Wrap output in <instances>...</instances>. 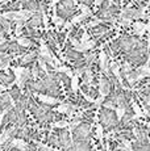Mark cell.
<instances>
[{
	"mask_svg": "<svg viewBox=\"0 0 150 151\" xmlns=\"http://www.w3.org/2000/svg\"><path fill=\"white\" fill-rule=\"evenodd\" d=\"M100 122H102L103 127L108 130H112L113 127H116L119 125V118L117 116L112 112V109L103 108L100 110Z\"/></svg>",
	"mask_w": 150,
	"mask_h": 151,
	"instance_id": "obj_1",
	"label": "cell"
},
{
	"mask_svg": "<svg viewBox=\"0 0 150 151\" xmlns=\"http://www.w3.org/2000/svg\"><path fill=\"white\" fill-rule=\"evenodd\" d=\"M90 133H91V124H86V122L79 124L73 130L74 141H84V139H88Z\"/></svg>",
	"mask_w": 150,
	"mask_h": 151,
	"instance_id": "obj_2",
	"label": "cell"
},
{
	"mask_svg": "<svg viewBox=\"0 0 150 151\" xmlns=\"http://www.w3.org/2000/svg\"><path fill=\"white\" fill-rule=\"evenodd\" d=\"M99 84H100V95H103V96H107V95L111 92V89L113 88V86H112V83L109 82V79L105 76H102L100 78V82H99Z\"/></svg>",
	"mask_w": 150,
	"mask_h": 151,
	"instance_id": "obj_3",
	"label": "cell"
},
{
	"mask_svg": "<svg viewBox=\"0 0 150 151\" xmlns=\"http://www.w3.org/2000/svg\"><path fill=\"white\" fill-rule=\"evenodd\" d=\"M37 100H38L40 103L48 105V106H54V105H57V104L59 103V100L57 97H53V96L46 95V93L45 95H38V96H37Z\"/></svg>",
	"mask_w": 150,
	"mask_h": 151,
	"instance_id": "obj_4",
	"label": "cell"
},
{
	"mask_svg": "<svg viewBox=\"0 0 150 151\" xmlns=\"http://www.w3.org/2000/svg\"><path fill=\"white\" fill-rule=\"evenodd\" d=\"M80 91L83 92V95H84V96H88L91 99H96L97 96H99V92H97L96 88H94L91 84H82Z\"/></svg>",
	"mask_w": 150,
	"mask_h": 151,
	"instance_id": "obj_5",
	"label": "cell"
},
{
	"mask_svg": "<svg viewBox=\"0 0 150 151\" xmlns=\"http://www.w3.org/2000/svg\"><path fill=\"white\" fill-rule=\"evenodd\" d=\"M132 27H133V33L138 34V36H142L145 33V30H150V24H144V22L140 21L132 22Z\"/></svg>",
	"mask_w": 150,
	"mask_h": 151,
	"instance_id": "obj_6",
	"label": "cell"
},
{
	"mask_svg": "<svg viewBox=\"0 0 150 151\" xmlns=\"http://www.w3.org/2000/svg\"><path fill=\"white\" fill-rule=\"evenodd\" d=\"M99 66H100V70L103 71V74L108 72V58H107V54L105 51H100L99 54Z\"/></svg>",
	"mask_w": 150,
	"mask_h": 151,
	"instance_id": "obj_7",
	"label": "cell"
},
{
	"mask_svg": "<svg viewBox=\"0 0 150 151\" xmlns=\"http://www.w3.org/2000/svg\"><path fill=\"white\" fill-rule=\"evenodd\" d=\"M37 55H38V53H36V51H32V53H29V54H25L24 58L21 59V62H20V63H21L22 66L30 65L34 59H37Z\"/></svg>",
	"mask_w": 150,
	"mask_h": 151,
	"instance_id": "obj_8",
	"label": "cell"
},
{
	"mask_svg": "<svg viewBox=\"0 0 150 151\" xmlns=\"http://www.w3.org/2000/svg\"><path fill=\"white\" fill-rule=\"evenodd\" d=\"M92 79H94V72H92L91 67H88L87 70L84 71V74L82 75V80H83V84H91Z\"/></svg>",
	"mask_w": 150,
	"mask_h": 151,
	"instance_id": "obj_9",
	"label": "cell"
},
{
	"mask_svg": "<svg viewBox=\"0 0 150 151\" xmlns=\"http://www.w3.org/2000/svg\"><path fill=\"white\" fill-rule=\"evenodd\" d=\"M0 83L4 86H11L13 83V76L9 74H0Z\"/></svg>",
	"mask_w": 150,
	"mask_h": 151,
	"instance_id": "obj_10",
	"label": "cell"
},
{
	"mask_svg": "<svg viewBox=\"0 0 150 151\" xmlns=\"http://www.w3.org/2000/svg\"><path fill=\"white\" fill-rule=\"evenodd\" d=\"M54 71H57V72H62V74H66V75H69V76H73V74H74V71L71 70L70 67H65V66H57L56 70Z\"/></svg>",
	"mask_w": 150,
	"mask_h": 151,
	"instance_id": "obj_11",
	"label": "cell"
},
{
	"mask_svg": "<svg viewBox=\"0 0 150 151\" xmlns=\"http://www.w3.org/2000/svg\"><path fill=\"white\" fill-rule=\"evenodd\" d=\"M20 91H21V89H20L17 86L13 87V88L9 91V95H11V97H12L13 101H17L20 97H21V92H20Z\"/></svg>",
	"mask_w": 150,
	"mask_h": 151,
	"instance_id": "obj_12",
	"label": "cell"
},
{
	"mask_svg": "<svg viewBox=\"0 0 150 151\" xmlns=\"http://www.w3.org/2000/svg\"><path fill=\"white\" fill-rule=\"evenodd\" d=\"M138 74H140L141 78H146V76H150V67L148 65L146 66H140V67L137 68Z\"/></svg>",
	"mask_w": 150,
	"mask_h": 151,
	"instance_id": "obj_13",
	"label": "cell"
},
{
	"mask_svg": "<svg viewBox=\"0 0 150 151\" xmlns=\"http://www.w3.org/2000/svg\"><path fill=\"white\" fill-rule=\"evenodd\" d=\"M83 58H84V60L87 62L88 67H91V65L95 62V60H96V54H95V53H87V51H86L84 57H83Z\"/></svg>",
	"mask_w": 150,
	"mask_h": 151,
	"instance_id": "obj_14",
	"label": "cell"
},
{
	"mask_svg": "<svg viewBox=\"0 0 150 151\" xmlns=\"http://www.w3.org/2000/svg\"><path fill=\"white\" fill-rule=\"evenodd\" d=\"M16 41L22 47H29V46H32V41L29 38H27V37H19V38H16Z\"/></svg>",
	"mask_w": 150,
	"mask_h": 151,
	"instance_id": "obj_15",
	"label": "cell"
},
{
	"mask_svg": "<svg viewBox=\"0 0 150 151\" xmlns=\"http://www.w3.org/2000/svg\"><path fill=\"white\" fill-rule=\"evenodd\" d=\"M0 24L3 25V29H4L5 33H11V22H9V20L4 19V17H0Z\"/></svg>",
	"mask_w": 150,
	"mask_h": 151,
	"instance_id": "obj_16",
	"label": "cell"
},
{
	"mask_svg": "<svg viewBox=\"0 0 150 151\" xmlns=\"http://www.w3.org/2000/svg\"><path fill=\"white\" fill-rule=\"evenodd\" d=\"M78 88H79V76L74 75V76H71V89L74 92H76Z\"/></svg>",
	"mask_w": 150,
	"mask_h": 151,
	"instance_id": "obj_17",
	"label": "cell"
},
{
	"mask_svg": "<svg viewBox=\"0 0 150 151\" xmlns=\"http://www.w3.org/2000/svg\"><path fill=\"white\" fill-rule=\"evenodd\" d=\"M86 19H87V16H86L84 13H80V14H78V16H74L73 20H71V22L75 25V24H79V22H83Z\"/></svg>",
	"mask_w": 150,
	"mask_h": 151,
	"instance_id": "obj_18",
	"label": "cell"
},
{
	"mask_svg": "<svg viewBox=\"0 0 150 151\" xmlns=\"http://www.w3.org/2000/svg\"><path fill=\"white\" fill-rule=\"evenodd\" d=\"M53 126L56 127V129H65V127L69 126V122L67 121H65V120H58V121H56V122L53 124Z\"/></svg>",
	"mask_w": 150,
	"mask_h": 151,
	"instance_id": "obj_19",
	"label": "cell"
},
{
	"mask_svg": "<svg viewBox=\"0 0 150 151\" xmlns=\"http://www.w3.org/2000/svg\"><path fill=\"white\" fill-rule=\"evenodd\" d=\"M132 109H133V112H134L138 116V117H144V116H145V113H144V110L141 109L140 106H138L136 103H132Z\"/></svg>",
	"mask_w": 150,
	"mask_h": 151,
	"instance_id": "obj_20",
	"label": "cell"
},
{
	"mask_svg": "<svg viewBox=\"0 0 150 151\" xmlns=\"http://www.w3.org/2000/svg\"><path fill=\"white\" fill-rule=\"evenodd\" d=\"M79 8H80V12L84 13L87 17H91V16H92V11H91V8H90V7H87L86 4H80V7H79Z\"/></svg>",
	"mask_w": 150,
	"mask_h": 151,
	"instance_id": "obj_21",
	"label": "cell"
},
{
	"mask_svg": "<svg viewBox=\"0 0 150 151\" xmlns=\"http://www.w3.org/2000/svg\"><path fill=\"white\" fill-rule=\"evenodd\" d=\"M83 46H84L86 51L94 50L95 46H96V42H95V40H90V41H87V42H83Z\"/></svg>",
	"mask_w": 150,
	"mask_h": 151,
	"instance_id": "obj_22",
	"label": "cell"
},
{
	"mask_svg": "<svg viewBox=\"0 0 150 151\" xmlns=\"http://www.w3.org/2000/svg\"><path fill=\"white\" fill-rule=\"evenodd\" d=\"M53 22L56 24L57 28H61V27H63V25H65V20H63L62 17H58L57 14H54V16H53Z\"/></svg>",
	"mask_w": 150,
	"mask_h": 151,
	"instance_id": "obj_23",
	"label": "cell"
},
{
	"mask_svg": "<svg viewBox=\"0 0 150 151\" xmlns=\"http://www.w3.org/2000/svg\"><path fill=\"white\" fill-rule=\"evenodd\" d=\"M107 20L105 19H96V20H92V21H90L87 24V27L88 28H95V27H97L99 24H102V22H105Z\"/></svg>",
	"mask_w": 150,
	"mask_h": 151,
	"instance_id": "obj_24",
	"label": "cell"
},
{
	"mask_svg": "<svg viewBox=\"0 0 150 151\" xmlns=\"http://www.w3.org/2000/svg\"><path fill=\"white\" fill-rule=\"evenodd\" d=\"M12 71H13V74H15L16 78H20L25 71H27V68H24V67H13Z\"/></svg>",
	"mask_w": 150,
	"mask_h": 151,
	"instance_id": "obj_25",
	"label": "cell"
},
{
	"mask_svg": "<svg viewBox=\"0 0 150 151\" xmlns=\"http://www.w3.org/2000/svg\"><path fill=\"white\" fill-rule=\"evenodd\" d=\"M104 137V129H103V125H97L96 126V138L103 139Z\"/></svg>",
	"mask_w": 150,
	"mask_h": 151,
	"instance_id": "obj_26",
	"label": "cell"
},
{
	"mask_svg": "<svg viewBox=\"0 0 150 151\" xmlns=\"http://www.w3.org/2000/svg\"><path fill=\"white\" fill-rule=\"evenodd\" d=\"M125 110L126 109H124V108H116V116H117V118H119V120L121 121V118L124 117V114H125Z\"/></svg>",
	"mask_w": 150,
	"mask_h": 151,
	"instance_id": "obj_27",
	"label": "cell"
},
{
	"mask_svg": "<svg viewBox=\"0 0 150 151\" xmlns=\"http://www.w3.org/2000/svg\"><path fill=\"white\" fill-rule=\"evenodd\" d=\"M37 146H38V149L41 151H53L50 146H48V145H44V143H40V142H37Z\"/></svg>",
	"mask_w": 150,
	"mask_h": 151,
	"instance_id": "obj_28",
	"label": "cell"
},
{
	"mask_svg": "<svg viewBox=\"0 0 150 151\" xmlns=\"http://www.w3.org/2000/svg\"><path fill=\"white\" fill-rule=\"evenodd\" d=\"M90 40H91V36L87 33V32H84V33L82 34V37H80V42H82V43H83V42L90 41Z\"/></svg>",
	"mask_w": 150,
	"mask_h": 151,
	"instance_id": "obj_29",
	"label": "cell"
},
{
	"mask_svg": "<svg viewBox=\"0 0 150 151\" xmlns=\"http://www.w3.org/2000/svg\"><path fill=\"white\" fill-rule=\"evenodd\" d=\"M42 22H44L45 28L48 29V28H49V20H48V16H46L45 13H42Z\"/></svg>",
	"mask_w": 150,
	"mask_h": 151,
	"instance_id": "obj_30",
	"label": "cell"
},
{
	"mask_svg": "<svg viewBox=\"0 0 150 151\" xmlns=\"http://www.w3.org/2000/svg\"><path fill=\"white\" fill-rule=\"evenodd\" d=\"M8 109H9V108H8ZM8 109H5V110H3V112H0V126H1L3 122H4V116H5V113H7Z\"/></svg>",
	"mask_w": 150,
	"mask_h": 151,
	"instance_id": "obj_31",
	"label": "cell"
},
{
	"mask_svg": "<svg viewBox=\"0 0 150 151\" xmlns=\"http://www.w3.org/2000/svg\"><path fill=\"white\" fill-rule=\"evenodd\" d=\"M73 22H70V21H69V22H65V25H63V27H65L66 29H67V30H71V29H73Z\"/></svg>",
	"mask_w": 150,
	"mask_h": 151,
	"instance_id": "obj_32",
	"label": "cell"
},
{
	"mask_svg": "<svg viewBox=\"0 0 150 151\" xmlns=\"http://www.w3.org/2000/svg\"><path fill=\"white\" fill-rule=\"evenodd\" d=\"M5 91H7V86L0 83V93H3V92H5Z\"/></svg>",
	"mask_w": 150,
	"mask_h": 151,
	"instance_id": "obj_33",
	"label": "cell"
},
{
	"mask_svg": "<svg viewBox=\"0 0 150 151\" xmlns=\"http://www.w3.org/2000/svg\"><path fill=\"white\" fill-rule=\"evenodd\" d=\"M62 151H74V149H73V145H71V146H69V147H63Z\"/></svg>",
	"mask_w": 150,
	"mask_h": 151,
	"instance_id": "obj_34",
	"label": "cell"
},
{
	"mask_svg": "<svg viewBox=\"0 0 150 151\" xmlns=\"http://www.w3.org/2000/svg\"><path fill=\"white\" fill-rule=\"evenodd\" d=\"M5 42H7V40H5L4 37H0V46H1V45H4Z\"/></svg>",
	"mask_w": 150,
	"mask_h": 151,
	"instance_id": "obj_35",
	"label": "cell"
},
{
	"mask_svg": "<svg viewBox=\"0 0 150 151\" xmlns=\"http://www.w3.org/2000/svg\"><path fill=\"white\" fill-rule=\"evenodd\" d=\"M104 1V0H94V3H95V5H100Z\"/></svg>",
	"mask_w": 150,
	"mask_h": 151,
	"instance_id": "obj_36",
	"label": "cell"
},
{
	"mask_svg": "<svg viewBox=\"0 0 150 151\" xmlns=\"http://www.w3.org/2000/svg\"><path fill=\"white\" fill-rule=\"evenodd\" d=\"M61 0H51V3H53V4H57V3H59Z\"/></svg>",
	"mask_w": 150,
	"mask_h": 151,
	"instance_id": "obj_37",
	"label": "cell"
},
{
	"mask_svg": "<svg viewBox=\"0 0 150 151\" xmlns=\"http://www.w3.org/2000/svg\"><path fill=\"white\" fill-rule=\"evenodd\" d=\"M5 1H7V0H0V3H5Z\"/></svg>",
	"mask_w": 150,
	"mask_h": 151,
	"instance_id": "obj_38",
	"label": "cell"
},
{
	"mask_svg": "<svg viewBox=\"0 0 150 151\" xmlns=\"http://www.w3.org/2000/svg\"><path fill=\"white\" fill-rule=\"evenodd\" d=\"M40 151H41V150H40Z\"/></svg>",
	"mask_w": 150,
	"mask_h": 151,
	"instance_id": "obj_39",
	"label": "cell"
}]
</instances>
